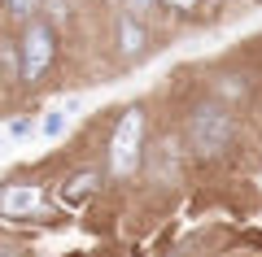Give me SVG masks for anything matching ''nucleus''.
Listing matches in <instances>:
<instances>
[{
    "label": "nucleus",
    "instance_id": "nucleus-11",
    "mask_svg": "<svg viewBox=\"0 0 262 257\" xmlns=\"http://www.w3.org/2000/svg\"><path fill=\"white\" fill-rule=\"evenodd\" d=\"M0 257H18V253H13V248H5V253H0Z\"/></svg>",
    "mask_w": 262,
    "mask_h": 257
},
{
    "label": "nucleus",
    "instance_id": "nucleus-9",
    "mask_svg": "<svg viewBox=\"0 0 262 257\" xmlns=\"http://www.w3.org/2000/svg\"><path fill=\"white\" fill-rule=\"evenodd\" d=\"M170 9H179V13H188V9H196V0H166Z\"/></svg>",
    "mask_w": 262,
    "mask_h": 257
},
{
    "label": "nucleus",
    "instance_id": "nucleus-5",
    "mask_svg": "<svg viewBox=\"0 0 262 257\" xmlns=\"http://www.w3.org/2000/svg\"><path fill=\"white\" fill-rule=\"evenodd\" d=\"M96 188H101V175H96V170H79L70 183H61V201L66 205H83Z\"/></svg>",
    "mask_w": 262,
    "mask_h": 257
},
{
    "label": "nucleus",
    "instance_id": "nucleus-4",
    "mask_svg": "<svg viewBox=\"0 0 262 257\" xmlns=\"http://www.w3.org/2000/svg\"><path fill=\"white\" fill-rule=\"evenodd\" d=\"M31 209H39V188L35 183H9L0 192V214L5 218H22Z\"/></svg>",
    "mask_w": 262,
    "mask_h": 257
},
{
    "label": "nucleus",
    "instance_id": "nucleus-2",
    "mask_svg": "<svg viewBox=\"0 0 262 257\" xmlns=\"http://www.w3.org/2000/svg\"><path fill=\"white\" fill-rule=\"evenodd\" d=\"M140 139H144V113L127 109L118 118V131H114V144H110L114 175H131V170H136V161H140Z\"/></svg>",
    "mask_w": 262,
    "mask_h": 257
},
{
    "label": "nucleus",
    "instance_id": "nucleus-8",
    "mask_svg": "<svg viewBox=\"0 0 262 257\" xmlns=\"http://www.w3.org/2000/svg\"><path fill=\"white\" fill-rule=\"evenodd\" d=\"M44 135H61V113H48L44 118Z\"/></svg>",
    "mask_w": 262,
    "mask_h": 257
},
{
    "label": "nucleus",
    "instance_id": "nucleus-6",
    "mask_svg": "<svg viewBox=\"0 0 262 257\" xmlns=\"http://www.w3.org/2000/svg\"><path fill=\"white\" fill-rule=\"evenodd\" d=\"M118 48L127 57H136V53H144V27L136 22V13H127V18L118 22Z\"/></svg>",
    "mask_w": 262,
    "mask_h": 257
},
{
    "label": "nucleus",
    "instance_id": "nucleus-3",
    "mask_svg": "<svg viewBox=\"0 0 262 257\" xmlns=\"http://www.w3.org/2000/svg\"><path fill=\"white\" fill-rule=\"evenodd\" d=\"M53 53H57V35L48 22H31L27 35H22V79L35 83L39 74L53 65Z\"/></svg>",
    "mask_w": 262,
    "mask_h": 257
},
{
    "label": "nucleus",
    "instance_id": "nucleus-1",
    "mask_svg": "<svg viewBox=\"0 0 262 257\" xmlns=\"http://www.w3.org/2000/svg\"><path fill=\"white\" fill-rule=\"evenodd\" d=\"M184 135H188V148H192L196 157H219L236 135V118L223 105H196V109L188 113Z\"/></svg>",
    "mask_w": 262,
    "mask_h": 257
},
{
    "label": "nucleus",
    "instance_id": "nucleus-7",
    "mask_svg": "<svg viewBox=\"0 0 262 257\" xmlns=\"http://www.w3.org/2000/svg\"><path fill=\"white\" fill-rule=\"evenodd\" d=\"M5 5H9V13H22V18H27V13L35 9L39 0H5Z\"/></svg>",
    "mask_w": 262,
    "mask_h": 257
},
{
    "label": "nucleus",
    "instance_id": "nucleus-10",
    "mask_svg": "<svg viewBox=\"0 0 262 257\" xmlns=\"http://www.w3.org/2000/svg\"><path fill=\"white\" fill-rule=\"evenodd\" d=\"M127 5H131V9H136V13H144V9H149V5H153V0H127Z\"/></svg>",
    "mask_w": 262,
    "mask_h": 257
}]
</instances>
